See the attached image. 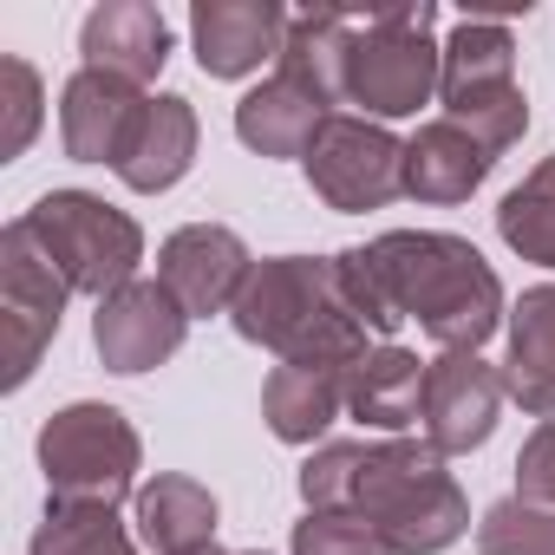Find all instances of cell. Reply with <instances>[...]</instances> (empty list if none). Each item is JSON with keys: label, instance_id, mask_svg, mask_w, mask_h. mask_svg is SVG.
Returning a JSON list of instances; mask_svg holds the SVG:
<instances>
[{"label": "cell", "instance_id": "6da1fadb", "mask_svg": "<svg viewBox=\"0 0 555 555\" xmlns=\"http://www.w3.org/2000/svg\"><path fill=\"white\" fill-rule=\"evenodd\" d=\"M308 509H347L386 535L392 555H438L470 529V503L444 470V451L425 438H379V444H321L301 464Z\"/></svg>", "mask_w": 555, "mask_h": 555}, {"label": "cell", "instance_id": "7a4b0ae2", "mask_svg": "<svg viewBox=\"0 0 555 555\" xmlns=\"http://www.w3.org/2000/svg\"><path fill=\"white\" fill-rule=\"evenodd\" d=\"M366 261L386 282L399 321H418L444 353H477L503 327V282L496 268L444 229H386L366 242Z\"/></svg>", "mask_w": 555, "mask_h": 555}, {"label": "cell", "instance_id": "3957f363", "mask_svg": "<svg viewBox=\"0 0 555 555\" xmlns=\"http://www.w3.org/2000/svg\"><path fill=\"white\" fill-rule=\"evenodd\" d=\"M229 321L248 347L282 353V366H360L373 353L360 314L347 308L334 261H314V255L255 261Z\"/></svg>", "mask_w": 555, "mask_h": 555}, {"label": "cell", "instance_id": "277c9868", "mask_svg": "<svg viewBox=\"0 0 555 555\" xmlns=\"http://www.w3.org/2000/svg\"><path fill=\"white\" fill-rule=\"evenodd\" d=\"M431 27H438V8H425V0L353 14L347 105H366L379 125L412 118L418 105H431V92L444 86V47L431 40Z\"/></svg>", "mask_w": 555, "mask_h": 555}, {"label": "cell", "instance_id": "5b68a950", "mask_svg": "<svg viewBox=\"0 0 555 555\" xmlns=\"http://www.w3.org/2000/svg\"><path fill=\"white\" fill-rule=\"evenodd\" d=\"M21 222L34 229V242H40L47 261L66 274L73 295L105 301V295H118V288L138 282L144 229H138L125 209H112L105 196H92V190H47Z\"/></svg>", "mask_w": 555, "mask_h": 555}, {"label": "cell", "instance_id": "8992f818", "mask_svg": "<svg viewBox=\"0 0 555 555\" xmlns=\"http://www.w3.org/2000/svg\"><path fill=\"white\" fill-rule=\"evenodd\" d=\"M144 444L118 405L79 399L40 425V470H47V503H92L118 509L138 490Z\"/></svg>", "mask_w": 555, "mask_h": 555}, {"label": "cell", "instance_id": "52a82bcc", "mask_svg": "<svg viewBox=\"0 0 555 555\" xmlns=\"http://www.w3.org/2000/svg\"><path fill=\"white\" fill-rule=\"evenodd\" d=\"M73 288L66 274L47 261V248L34 242V229L14 216L8 229H0V386H27L40 353L53 347L60 334V314H66Z\"/></svg>", "mask_w": 555, "mask_h": 555}, {"label": "cell", "instance_id": "ba28073f", "mask_svg": "<svg viewBox=\"0 0 555 555\" xmlns=\"http://www.w3.org/2000/svg\"><path fill=\"white\" fill-rule=\"evenodd\" d=\"M314 196L340 216H360V209H386L392 196H405V144L379 125V118H347L334 112L308 157H301Z\"/></svg>", "mask_w": 555, "mask_h": 555}, {"label": "cell", "instance_id": "9c48e42d", "mask_svg": "<svg viewBox=\"0 0 555 555\" xmlns=\"http://www.w3.org/2000/svg\"><path fill=\"white\" fill-rule=\"evenodd\" d=\"M248 242L222 222H183L164 248H157V282L177 295V308L190 321H209V314H229L242 282H248Z\"/></svg>", "mask_w": 555, "mask_h": 555}, {"label": "cell", "instance_id": "30bf717a", "mask_svg": "<svg viewBox=\"0 0 555 555\" xmlns=\"http://www.w3.org/2000/svg\"><path fill=\"white\" fill-rule=\"evenodd\" d=\"M503 412V366H490L483 353H438L425 373V444L457 457L490 444Z\"/></svg>", "mask_w": 555, "mask_h": 555}, {"label": "cell", "instance_id": "8fae6325", "mask_svg": "<svg viewBox=\"0 0 555 555\" xmlns=\"http://www.w3.org/2000/svg\"><path fill=\"white\" fill-rule=\"evenodd\" d=\"M190 334V314L177 308V295L164 282H131L118 295L99 301L92 314V347L112 373H151L164 366Z\"/></svg>", "mask_w": 555, "mask_h": 555}, {"label": "cell", "instance_id": "7c38bea8", "mask_svg": "<svg viewBox=\"0 0 555 555\" xmlns=\"http://www.w3.org/2000/svg\"><path fill=\"white\" fill-rule=\"evenodd\" d=\"M295 14H282L274 0H196L190 8V40L196 66L209 79H248L261 60H282Z\"/></svg>", "mask_w": 555, "mask_h": 555}, {"label": "cell", "instance_id": "4fadbf2b", "mask_svg": "<svg viewBox=\"0 0 555 555\" xmlns=\"http://www.w3.org/2000/svg\"><path fill=\"white\" fill-rule=\"evenodd\" d=\"M79 53L92 73H112L125 86H151L170 60V21L151 8V0H105V8L86 14L79 27Z\"/></svg>", "mask_w": 555, "mask_h": 555}, {"label": "cell", "instance_id": "5bb4252c", "mask_svg": "<svg viewBox=\"0 0 555 555\" xmlns=\"http://www.w3.org/2000/svg\"><path fill=\"white\" fill-rule=\"evenodd\" d=\"M138 112H144V92H138V86L79 66V73L66 79V92H60V138H66V157H79V164H118V151H125Z\"/></svg>", "mask_w": 555, "mask_h": 555}, {"label": "cell", "instance_id": "9a60e30c", "mask_svg": "<svg viewBox=\"0 0 555 555\" xmlns=\"http://www.w3.org/2000/svg\"><path fill=\"white\" fill-rule=\"evenodd\" d=\"M196 105L190 99H177V92H157V99H144V112H138V125H131V138H125V151H118V183L125 190H138V196H157V190H170V183H183V170L196 164Z\"/></svg>", "mask_w": 555, "mask_h": 555}, {"label": "cell", "instance_id": "2e32d148", "mask_svg": "<svg viewBox=\"0 0 555 555\" xmlns=\"http://www.w3.org/2000/svg\"><path fill=\"white\" fill-rule=\"evenodd\" d=\"M425 373L431 360L405 353V347H373L353 373H347V418H360L366 431H405L425 425Z\"/></svg>", "mask_w": 555, "mask_h": 555}, {"label": "cell", "instance_id": "e0dca14e", "mask_svg": "<svg viewBox=\"0 0 555 555\" xmlns=\"http://www.w3.org/2000/svg\"><path fill=\"white\" fill-rule=\"evenodd\" d=\"M334 118V105L327 99H314L301 79H288V73H274L268 86H255L242 105H235V138L248 144V151H261V157H308V144H314V131Z\"/></svg>", "mask_w": 555, "mask_h": 555}, {"label": "cell", "instance_id": "ac0fdd59", "mask_svg": "<svg viewBox=\"0 0 555 555\" xmlns=\"http://www.w3.org/2000/svg\"><path fill=\"white\" fill-rule=\"evenodd\" d=\"M503 392L535 412L555 418V282L529 288L509 314V353H503Z\"/></svg>", "mask_w": 555, "mask_h": 555}, {"label": "cell", "instance_id": "d6986e66", "mask_svg": "<svg viewBox=\"0 0 555 555\" xmlns=\"http://www.w3.org/2000/svg\"><path fill=\"white\" fill-rule=\"evenodd\" d=\"M490 164L496 157L464 125H451V118L418 125V138H405V196H418V203H464L490 177Z\"/></svg>", "mask_w": 555, "mask_h": 555}, {"label": "cell", "instance_id": "ffe728a7", "mask_svg": "<svg viewBox=\"0 0 555 555\" xmlns=\"http://www.w3.org/2000/svg\"><path fill=\"white\" fill-rule=\"evenodd\" d=\"M347 373L353 366H274L261 386V418L282 444H314L347 412Z\"/></svg>", "mask_w": 555, "mask_h": 555}, {"label": "cell", "instance_id": "44dd1931", "mask_svg": "<svg viewBox=\"0 0 555 555\" xmlns=\"http://www.w3.org/2000/svg\"><path fill=\"white\" fill-rule=\"evenodd\" d=\"M131 516H138V542L151 555H190V548H209L216 542V496L196 477H177V470L151 477L138 490Z\"/></svg>", "mask_w": 555, "mask_h": 555}, {"label": "cell", "instance_id": "7402d4cb", "mask_svg": "<svg viewBox=\"0 0 555 555\" xmlns=\"http://www.w3.org/2000/svg\"><path fill=\"white\" fill-rule=\"evenodd\" d=\"M516 86V40L503 21H457L451 40H444V86L438 99L444 105H470V99H490V92H509Z\"/></svg>", "mask_w": 555, "mask_h": 555}, {"label": "cell", "instance_id": "603a6c76", "mask_svg": "<svg viewBox=\"0 0 555 555\" xmlns=\"http://www.w3.org/2000/svg\"><path fill=\"white\" fill-rule=\"evenodd\" d=\"M347 40H353V14H340V8L295 14L288 47H282V60H274V73L301 79L327 105H347Z\"/></svg>", "mask_w": 555, "mask_h": 555}, {"label": "cell", "instance_id": "cb8c5ba5", "mask_svg": "<svg viewBox=\"0 0 555 555\" xmlns=\"http://www.w3.org/2000/svg\"><path fill=\"white\" fill-rule=\"evenodd\" d=\"M496 235L535 261V268H555V157H542L503 203H496Z\"/></svg>", "mask_w": 555, "mask_h": 555}, {"label": "cell", "instance_id": "d4e9b609", "mask_svg": "<svg viewBox=\"0 0 555 555\" xmlns=\"http://www.w3.org/2000/svg\"><path fill=\"white\" fill-rule=\"evenodd\" d=\"M34 555H138V542L118 522V509L47 503V522L34 529Z\"/></svg>", "mask_w": 555, "mask_h": 555}, {"label": "cell", "instance_id": "484cf974", "mask_svg": "<svg viewBox=\"0 0 555 555\" xmlns=\"http://www.w3.org/2000/svg\"><path fill=\"white\" fill-rule=\"evenodd\" d=\"M477 555H555V509L503 496L477 522Z\"/></svg>", "mask_w": 555, "mask_h": 555}, {"label": "cell", "instance_id": "4316f807", "mask_svg": "<svg viewBox=\"0 0 555 555\" xmlns=\"http://www.w3.org/2000/svg\"><path fill=\"white\" fill-rule=\"evenodd\" d=\"M40 105H47L40 73L21 53H8V60H0V157H21L40 138V118H47Z\"/></svg>", "mask_w": 555, "mask_h": 555}, {"label": "cell", "instance_id": "83f0119b", "mask_svg": "<svg viewBox=\"0 0 555 555\" xmlns=\"http://www.w3.org/2000/svg\"><path fill=\"white\" fill-rule=\"evenodd\" d=\"M295 555H392L386 535L347 509H308L295 522Z\"/></svg>", "mask_w": 555, "mask_h": 555}, {"label": "cell", "instance_id": "f1b7e54d", "mask_svg": "<svg viewBox=\"0 0 555 555\" xmlns=\"http://www.w3.org/2000/svg\"><path fill=\"white\" fill-rule=\"evenodd\" d=\"M334 274H340V288H347V308L360 314V327L366 334H399V308H392V295H386V282L373 274V261H366V248H340L334 255Z\"/></svg>", "mask_w": 555, "mask_h": 555}, {"label": "cell", "instance_id": "f546056e", "mask_svg": "<svg viewBox=\"0 0 555 555\" xmlns=\"http://www.w3.org/2000/svg\"><path fill=\"white\" fill-rule=\"evenodd\" d=\"M516 496L555 509V418H542V425L529 431V444H522V457H516Z\"/></svg>", "mask_w": 555, "mask_h": 555}, {"label": "cell", "instance_id": "4dcf8cb0", "mask_svg": "<svg viewBox=\"0 0 555 555\" xmlns=\"http://www.w3.org/2000/svg\"><path fill=\"white\" fill-rule=\"evenodd\" d=\"M190 555H229V548H216V542H209V548H190Z\"/></svg>", "mask_w": 555, "mask_h": 555}, {"label": "cell", "instance_id": "1f68e13d", "mask_svg": "<svg viewBox=\"0 0 555 555\" xmlns=\"http://www.w3.org/2000/svg\"><path fill=\"white\" fill-rule=\"evenodd\" d=\"M248 555H261V548H248Z\"/></svg>", "mask_w": 555, "mask_h": 555}]
</instances>
